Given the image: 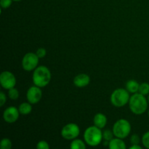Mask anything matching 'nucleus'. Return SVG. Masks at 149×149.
<instances>
[{"mask_svg": "<svg viewBox=\"0 0 149 149\" xmlns=\"http://www.w3.org/2000/svg\"><path fill=\"white\" fill-rule=\"evenodd\" d=\"M130 149H142V147L141 146H139L138 144H134L132 146L130 147Z\"/></svg>", "mask_w": 149, "mask_h": 149, "instance_id": "nucleus-27", "label": "nucleus"}, {"mask_svg": "<svg viewBox=\"0 0 149 149\" xmlns=\"http://www.w3.org/2000/svg\"><path fill=\"white\" fill-rule=\"evenodd\" d=\"M138 93L143 95H146L149 94V84L147 82H143L140 84Z\"/></svg>", "mask_w": 149, "mask_h": 149, "instance_id": "nucleus-17", "label": "nucleus"}, {"mask_svg": "<svg viewBox=\"0 0 149 149\" xmlns=\"http://www.w3.org/2000/svg\"><path fill=\"white\" fill-rule=\"evenodd\" d=\"M142 143L146 148L149 149V131L146 132L142 137Z\"/></svg>", "mask_w": 149, "mask_h": 149, "instance_id": "nucleus-21", "label": "nucleus"}, {"mask_svg": "<svg viewBox=\"0 0 149 149\" xmlns=\"http://www.w3.org/2000/svg\"><path fill=\"white\" fill-rule=\"evenodd\" d=\"M70 147L71 149H85L86 145L81 140L74 139L71 142Z\"/></svg>", "mask_w": 149, "mask_h": 149, "instance_id": "nucleus-16", "label": "nucleus"}, {"mask_svg": "<svg viewBox=\"0 0 149 149\" xmlns=\"http://www.w3.org/2000/svg\"><path fill=\"white\" fill-rule=\"evenodd\" d=\"M129 92L127 89L119 88L115 90L111 95V102L116 107H122L129 103Z\"/></svg>", "mask_w": 149, "mask_h": 149, "instance_id": "nucleus-4", "label": "nucleus"}, {"mask_svg": "<svg viewBox=\"0 0 149 149\" xmlns=\"http://www.w3.org/2000/svg\"><path fill=\"white\" fill-rule=\"evenodd\" d=\"M36 54L37 55V56L39 57V58H43L47 54V50L43 47H40L36 50Z\"/></svg>", "mask_w": 149, "mask_h": 149, "instance_id": "nucleus-24", "label": "nucleus"}, {"mask_svg": "<svg viewBox=\"0 0 149 149\" xmlns=\"http://www.w3.org/2000/svg\"><path fill=\"white\" fill-rule=\"evenodd\" d=\"M109 148L111 149H126V145L122 138H116L109 141Z\"/></svg>", "mask_w": 149, "mask_h": 149, "instance_id": "nucleus-13", "label": "nucleus"}, {"mask_svg": "<svg viewBox=\"0 0 149 149\" xmlns=\"http://www.w3.org/2000/svg\"><path fill=\"white\" fill-rule=\"evenodd\" d=\"M100 128L95 126L89 127L85 130L84 138L85 143L90 146H97L101 143L103 138V132Z\"/></svg>", "mask_w": 149, "mask_h": 149, "instance_id": "nucleus-3", "label": "nucleus"}, {"mask_svg": "<svg viewBox=\"0 0 149 149\" xmlns=\"http://www.w3.org/2000/svg\"><path fill=\"white\" fill-rule=\"evenodd\" d=\"M41 87L38 86H32L28 90L26 93V97L28 101L31 104H36L39 103L42 97V92Z\"/></svg>", "mask_w": 149, "mask_h": 149, "instance_id": "nucleus-9", "label": "nucleus"}, {"mask_svg": "<svg viewBox=\"0 0 149 149\" xmlns=\"http://www.w3.org/2000/svg\"><path fill=\"white\" fill-rule=\"evenodd\" d=\"M31 103H23L19 106L18 110L20 114L22 115H28L31 112L32 106Z\"/></svg>", "mask_w": 149, "mask_h": 149, "instance_id": "nucleus-15", "label": "nucleus"}, {"mask_svg": "<svg viewBox=\"0 0 149 149\" xmlns=\"http://www.w3.org/2000/svg\"><path fill=\"white\" fill-rule=\"evenodd\" d=\"M0 148L1 149H10L12 148V142L8 138H3L0 143Z\"/></svg>", "mask_w": 149, "mask_h": 149, "instance_id": "nucleus-18", "label": "nucleus"}, {"mask_svg": "<svg viewBox=\"0 0 149 149\" xmlns=\"http://www.w3.org/2000/svg\"><path fill=\"white\" fill-rule=\"evenodd\" d=\"M36 148L37 149H49V146L47 141H40L38 142L37 145H36Z\"/></svg>", "mask_w": 149, "mask_h": 149, "instance_id": "nucleus-22", "label": "nucleus"}, {"mask_svg": "<svg viewBox=\"0 0 149 149\" xmlns=\"http://www.w3.org/2000/svg\"><path fill=\"white\" fill-rule=\"evenodd\" d=\"M148 103H149V94H148Z\"/></svg>", "mask_w": 149, "mask_h": 149, "instance_id": "nucleus-29", "label": "nucleus"}, {"mask_svg": "<svg viewBox=\"0 0 149 149\" xmlns=\"http://www.w3.org/2000/svg\"><path fill=\"white\" fill-rule=\"evenodd\" d=\"M140 84H138V81H136L135 80H130L127 82L126 84V89L129 93H136L138 92L139 90Z\"/></svg>", "mask_w": 149, "mask_h": 149, "instance_id": "nucleus-14", "label": "nucleus"}, {"mask_svg": "<svg viewBox=\"0 0 149 149\" xmlns=\"http://www.w3.org/2000/svg\"><path fill=\"white\" fill-rule=\"evenodd\" d=\"M148 117H149V111H148Z\"/></svg>", "mask_w": 149, "mask_h": 149, "instance_id": "nucleus-30", "label": "nucleus"}, {"mask_svg": "<svg viewBox=\"0 0 149 149\" xmlns=\"http://www.w3.org/2000/svg\"><path fill=\"white\" fill-rule=\"evenodd\" d=\"M8 96L12 100H17L19 97V92L15 87L10 89L8 91Z\"/></svg>", "mask_w": 149, "mask_h": 149, "instance_id": "nucleus-19", "label": "nucleus"}, {"mask_svg": "<svg viewBox=\"0 0 149 149\" xmlns=\"http://www.w3.org/2000/svg\"><path fill=\"white\" fill-rule=\"evenodd\" d=\"M39 58L36 53L28 52L22 60V67L26 71H31L37 68Z\"/></svg>", "mask_w": 149, "mask_h": 149, "instance_id": "nucleus-6", "label": "nucleus"}, {"mask_svg": "<svg viewBox=\"0 0 149 149\" xmlns=\"http://www.w3.org/2000/svg\"><path fill=\"white\" fill-rule=\"evenodd\" d=\"M80 129L77 124L69 123L63 127L61 135L65 140H74L79 135Z\"/></svg>", "mask_w": 149, "mask_h": 149, "instance_id": "nucleus-7", "label": "nucleus"}, {"mask_svg": "<svg viewBox=\"0 0 149 149\" xmlns=\"http://www.w3.org/2000/svg\"><path fill=\"white\" fill-rule=\"evenodd\" d=\"M93 122L96 127L100 128V129H103L107 123V118L102 113H96L93 119Z\"/></svg>", "mask_w": 149, "mask_h": 149, "instance_id": "nucleus-12", "label": "nucleus"}, {"mask_svg": "<svg viewBox=\"0 0 149 149\" xmlns=\"http://www.w3.org/2000/svg\"><path fill=\"white\" fill-rule=\"evenodd\" d=\"M113 136H114V134H113V130L111 131L109 130H106L103 132V138L105 141H110L111 140L113 139Z\"/></svg>", "mask_w": 149, "mask_h": 149, "instance_id": "nucleus-20", "label": "nucleus"}, {"mask_svg": "<svg viewBox=\"0 0 149 149\" xmlns=\"http://www.w3.org/2000/svg\"><path fill=\"white\" fill-rule=\"evenodd\" d=\"M12 1H13V0H1L0 1V5L2 8L7 9L11 6Z\"/></svg>", "mask_w": 149, "mask_h": 149, "instance_id": "nucleus-23", "label": "nucleus"}, {"mask_svg": "<svg viewBox=\"0 0 149 149\" xmlns=\"http://www.w3.org/2000/svg\"><path fill=\"white\" fill-rule=\"evenodd\" d=\"M6 100H7V97H6L5 94L3 92L0 93V106H3L5 103Z\"/></svg>", "mask_w": 149, "mask_h": 149, "instance_id": "nucleus-26", "label": "nucleus"}, {"mask_svg": "<svg viewBox=\"0 0 149 149\" xmlns=\"http://www.w3.org/2000/svg\"><path fill=\"white\" fill-rule=\"evenodd\" d=\"M148 103L145 95L139 93H134L129 100L130 109L135 114L141 115L148 109Z\"/></svg>", "mask_w": 149, "mask_h": 149, "instance_id": "nucleus-1", "label": "nucleus"}, {"mask_svg": "<svg viewBox=\"0 0 149 149\" xmlns=\"http://www.w3.org/2000/svg\"><path fill=\"white\" fill-rule=\"evenodd\" d=\"M20 112L18 109L15 106H10L4 110L3 113V119L7 123H14L18 119Z\"/></svg>", "mask_w": 149, "mask_h": 149, "instance_id": "nucleus-10", "label": "nucleus"}, {"mask_svg": "<svg viewBox=\"0 0 149 149\" xmlns=\"http://www.w3.org/2000/svg\"><path fill=\"white\" fill-rule=\"evenodd\" d=\"M0 83L3 88L9 90L16 85V78L10 71H3L0 75Z\"/></svg>", "mask_w": 149, "mask_h": 149, "instance_id": "nucleus-8", "label": "nucleus"}, {"mask_svg": "<svg viewBox=\"0 0 149 149\" xmlns=\"http://www.w3.org/2000/svg\"><path fill=\"white\" fill-rule=\"evenodd\" d=\"M130 143L134 145V144H139L140 143V137L137 134H134L130 138Z\"/></svg>", "mask_w": 149, "mask_h": 149, "instance_id": "nucleus-25", "label": "nucleus"}, {"mask_svg": "<svg viewBox=\"0 0 149 149\" xmlns=\"http://www.w3.org/2000/svg\"><path fill=\"white\" fill-rule=\"evenodd\" d=\"M131 132L130 123L125 119L116 121L113 126V132L116 138L125 139Z\"/></svg>", "mask_w": 149, "mask_h": 149, "instance_id": "nucleus-5", "label": "nucleus"}, {"mask_svg": "<svg viewBox=\"0 0 149 149\" xmlns=\"http://www.w3.org/2000/svg\"><path fill=\"white\" fill-rule=\"evenodd\" d=\"M13 1H22V0H13Z\"/></svg>", "mask_w": 149, "mask_h": 149, "instance_id": "nucleus-28", "label": "nucleus"}, {"mask_svg": "<svg viewBox=\"0 0 149 149\" xmlns=\"http://www.w3.org/2000/svg\"><path fill=\"white\" fill-rule=\"evenodd\" d=\"M34 85L39 87H45L50 82L51 73L49 68L45 65L37 67L34 70L32 76Z\"/></svg>", "mask_w": 149, "mask_h": 149, "instance_id": "nucleus-2", "label": "nucleus"}, {"mask_svg": "<svg viewBox=\"0 0 149 149\" xmlns=\"http://www.w3.org/2000/svg\"><path fill=\"white\" fill-rule=\"evenodd\" d=\"M90 78L87 74H80L74 79V84L77 87H84L90 84Z\"/></svg>", "mask_w": 149, "mask_h": 149, "instance_id": "nucleus-11", "label": "nucleus"}]
</instances>
